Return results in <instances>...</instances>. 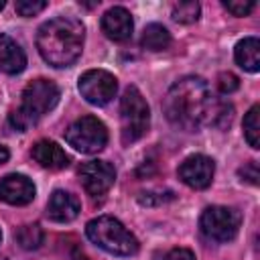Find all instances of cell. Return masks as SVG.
<instances>
[{
    "label": "cell",
    "instance_id": "obj_1",
    "mask_svg": "<svg viewBox=\"0 0 260 260\" xmlns=\"http://www.w3.org/2000/svg\"><path fill=\"white\" fill-rule=\"evenodd\" d=\"M162 106L171 124L183 130H197L203 124H211L217 102H213L201 77H183L171 85Z\"/></svg>",
    "mask_w": 260,
    "mask_h": 260
},
{
    "label": "cell",
    "instance_id": "obj_2",
    "mask_svg": "<svg viewBox=\"0 0 260 260\" xmlns=\"http://www.w3.org/2000/svg\"><path fill=\"white\" fill-rule=\"evenodd\" d=\"M85 28L73 16H57L41 24L37 32V49L53 67H69L83 49Z\"/></svg>",
    "mask_w": 260,
    "mask_h": 260
},
{
    "label": "cell",
    "instance_id": "obj_3",
    "mask_svg": "<svg viewBox=\"0 0 260 260\" xmlns=\"http://www.w3.org/2000/svg\"><path fill=\"white\" fill-rule=\"evenodd\" d=\"M85 234H87V238L95 246H100L108 254H114V256H132V254L138 252V240L116 217L102 215V217L91 219L85 225Z\"/></svg>",
    "mask_w": 260,
    "mask_h": 260
},
{
    "label": "cell",
    "instance_id": "obj_4",
    "mask_svg": "<svg viewBox=\"0 0 260 260\" xmlns=\"http://www.w3.org/2000/svg\"><path fill=\"white\" fill-rule=\"evenodd\" d=\"M120 122H122V140L124 144L136 142L142 138L150 124V110L138 87L130 85L124 89L120 100Z\"/></svg>",
    "mask_w": 260,
    "mask_h": 260
},
{
    "label": "cell",
    "instance_id": "obj_5",
    "mask_svg": "<svg viewBox=\"0 0 260 260\" xmlns=\"http://www.w3.org/2000/svg\"><path fill=\"white\" fill-rule=\"evenodd\" d=\"M65 140L83 154H95L108 144V128L95 116H83L65 130Z\"/></svg>",
    "mask_w": 260,
    "mask_h": 260
},
{
    "label": "cell",
    "instance_id": "obj_6",
    "mask_svg": "<svg viewBox=\"0 0 260 260\" xmlns=\"http://www.w3.org/2000/svg\"><path fill=\"white\" fill-rule=\"evenodd\" d=\"M242 223V215L234 207L211 205L201 213V232L213 242H230L236 238Z\"/></svg>",
    "mask_w": 260,
    "mask_h": 260
},
{
    "label": "cell",
    "instance_id": "obj_7",
    "mask_svg": "<svg viewBox=\"0 0 260 260\" xmlns=\"http://www.w3.org/2000/svg\"><path fill=\"white\" fill-rule=\"evenodd\" d=\"M59 95H61V91H59L55 81H51V79H35L22 89L20 110L24 114H28L37 122L41 116H45L47 112H51L57 106Z\"/></svg>",
    "mask_w": 260,
    "mask_h": 260
},
{
    "label": "cell",
    "instance_id": "obj_8",
    "mask_svg": "<svg viewBox=\"0 0 260 260\" xmlns=\"http://www.w3.org/2000/svg\"><path fill=\"white\" fill-rule=\"evenodd\" d=\"M118 91V81L110 71L89 69L79 77V93L93 106L108 104Z\"/></svg>",
    "mask_w": 260,
    "mask_h": 260
},
{
    "label": "cell",
    "instance_id": "obj_9",
    "mask_svg": "<svg viewBox=\"0 0 260 260\" xmlns=\"http://www.w3.org/2000/svg\"><path fill=\"white\" fill-rule=\"evenodd\" d=\"M77 175L89 195H104L116 181V171L106 160H87L79 167Z\"/></svg>",
    "mask_w": 260,
    "mask_h": 260
},
{
    "label": "cell",
    "instance_id": "obj_10",
    "mask_svg": "<svg viewBox=\"0 0 260 260\" xmlns=\"http://www.w3.org/2000/svg\"><path fill=\"white\" fill-rule=\"evenodd\" d=\"M215 165L205 154H191L179 165V179L191 189H205L211 185Z\"/></svg>",
    "mask_w": 260,
    "mask_h": 260
},
{
    "label": "cell",
    "instance_id": "obj_11",
    "mask_svg": "<svg viewBox=\"0 0 260 260\" xmlns=\"http://www.w3.org/2000/svg\"><path fill=\"white\" fill-rule=\"evenodd\" d=\"M35 183L26 175H6L0 181V199L10 205H26L35 199Z\"/></svg>",
    "mask_w": 260,
    "mask_h": 260
},
{
    "label": "cell",
    "instance_id": "obj_12",
    "mask_svg": "<svg viewBox=\"0 0 260 260\" xmlns=\"http://www.w3.org/2000/svg\"><path fill=\"white\" fill-rule=\"evenodd\" d=\"M132 28H134L132 16L122 6H114L102 16V30L112 41H118V43L120 41H128L132 37Z\"/></svg>",
    "mask_w": 260,
    "mask_h": 260
},
{
    "label": "cell",
    "instance_id": "obj_13",
    "mask_svg": "<svg viewBox=\"0 0 260 260\" xmlns=\"http://www.w3.org/2000/svg\"><path fill=\"white\" fill-rule=\"evenodd\" d=\"M79 213V201L75 195L67 193V191H53V195L49 197L47 203V217L59 223H67L71 219H75Z\"/></svg>",
    "mask_w": 260,
    "mask_h": 260
},
{
    "label": "cell",
    "instance_id": "obj_14",
    "mask_svg": "<svg viewBox=\"0 0 260 260\" xmlns=\"http://www.w3.org/2000/svg\"><path fill=\"white\" fill-rule=\"evenodd\" d=\"M30 154L41 167L51 169V171H61L69 165V154L53 140H39L32 146Z\"/></svg>",
    "mask_w": 260,
    "mask_h": 260
},
{
    "label": "cell",
    "instance_id": "obj_15",
    "mask_svg": "<svg viewBox=\"0 0 260 260\" xmlns=\"http://www.w3.org/2000/svg\"><path fill=\"white\" fill-rule=\"evenodd\" d=\"M24 65H26V55L20 49V45L10 37L0 35V73L16 75L24 69Z\"/></svg>",
    "mask_w": 260,
    "mask_h": 260
},
{
    "label": "cell",
    "instance_id": "obj_16",
    "mask_svg": "<svg viewBox=\"0 0 260 260\" xmlns=\"http://www.w3.org/2000/svg\"><path fill=\"white\" fill-rule=\"evenodd\" d=\"M234 57L242 69L256 73L260 69V41L256 37L242 39L234 49Z\"/></svg>",
    "mask_w": 260,
    "mask_h": 260
},
{
    "label": "cell",
    "instance_id": "obj_17",
    "mask_svg": "<svg viewBox=\"0 0 260 260\" xmlns=\"http://www.w3.org/2000/svg\"><path fill=\"white\" fill-rule=\"evenodd\" d=\"M140 45L148 51H165L171 45V35L162 24H148L142 30Z\"/></svg>",
    "mask_w": 260,
    "mask_h": 260
},
{
    "label": "cell",
    "instance_id": "obj_18",
    "mask_svg": "<svg viewBox=\"0 0 260 260\" xmlns=\"http://www.w3.org/2000/svg\"><path fill=\"white\" fill-rule=\"evenodd\" d=\"M260 108L252 106L244 116V136L252 148H260Z\"/></svg>",
    "mask_w": 260,
    "mask_h": 260
},
{
    "label": "cell",
    "instance_id": "obj_19",
    "mask_svg": "<svg viewBox=\"0 0 260 260\" xmlns=\"http://www.w3.org/2000/svg\"><path fill=\"white\" fill-rule=\"evenodd\" d=\"M43 238H45V234H43V230H41L39 223H26V225H22V228L16 232V240H18V244H20L24 250H35V248H39V246L43 244Z\"/></svg>",
    "mask_w": 260,
    "mask_h": 260
},
{
    "label": "cell",
    "instance_id": "obj_20",
    "mask_svg": "<svg viewBox=\"0 0 260 260\" xmlns=\"http://www.w3.org/2000/svg\"><path fill=\"white\" fill-rule=\"evenodd\" d=\"M199 4L189 0V2H177L173 4V18L181 24H191L199 18Z\"/></svg>",
    "mask_w": 260,
    "mask_h": 260
},
{
    "label": "cell",
    "instance_id": "obj_21",
    "mask_svg": "<svg viewBox=\"0 0 260 260\" xmlns=\"http://www.w3.org/2000/svg\"><path fill=\"white\" fill-rule=\"evenodd\" d=\"M14 8L20 16H35L47 8V2L45 0H18L14 4Z\"/></svg>",
    "mask_w": 260,
    "mask_h": 260
},
{
    "label": "cell",
    "instance_id": "obj_22",
    "mask_svg": "<svg viewBox=\"0 0 260 260\" xmlns=\"http://www.w3.org/2000/svg\"><path fill=\"white\" fill-rule=\"evenodd\" d=\"M223 6H225V10L232 12L234 16H246V14H250V12L254 10L256 2H254V0H230V2L225 0Z\"/></svg>",
    "mask_w": 260,
    "mask_h": 260
},
{
    "label": "cell",
    "instance_id": "obj_23",
    "mask_svg": "<svg viewBox=\"0 0 260 260\" xmlns=\"http://www.w3.org/2000/svg\"><path fill=\"white\" fill-rule=\"evenodd\" d=\"M217 87H219L221 93H232V91H236V89L240 87V79H238L234 73H230V71L219 73V77H217Z\"/></svg>",
    "mask_w": 260,
    "mask_h": 260
},
{
    "label": "cell",
    "instance_id": "obj_24",
    "mask_svg": "<svg viewBox=\"0 0 260 260\" xmlns=\"http://www.w3.org/2000/svg\"><path fill=\"white\" fill-rule=\"evenodd\" d=\"M240 175L248 181V183H252V185H258V177H260V173H258V165L252 160V162H248L244 169H240Z\"/></svg>",
    "mask_w": 260,
    "mask_h": 260
},
{
    "label": "cell",
    "instance_id": "obj_25",
    "mask_svg": "<svg viewBox=\"0 0 260 260\" xmlns=\"http://www.w3.org/2000/svg\"><path fill=\"white\" fill-rule=\"evenodd\" d=\"M167 260H195V254L187 248H175L167 254Z\"/></svg>",
    "mask_w": 260,
    "mask_h": 260
},
{
    "label": "cell",
    "instance_id": "obj_26",
    "mask_svg": "<svg viewBox=\"0 0 260 260\" xmlns=\"http://www.w3.org/2000/svg\"><path fill=\"white\" fill-rule=\"evenodd\" d=\"M8 156H10V152H8V148L0 144V165H4V162L8 160Z\"/></svg>",
    "mask_w": 260,
    "mask_h": 260
},
{
    "label": "cell",
    "instance_id": "obj_27",
    "mask_svg": "<svg viewBox=\"0 0 260 260\" xmlns=\"http://www.w3.org/2000/svg\"><path fill=\"white\" fill-rule=\"evenodd\" d=\"M2 8H4V2H2V0H0V10H2Z\"/></svg>",
    "mask_w": 260,
    "mask_h": 260
},
{
    "label": "cell",
    "instance_id": "obj_28",
    "mask_svg": "<svg viewBox=\"0 0 260 260\" xmlns=\"http://www.w3.org/2000/svg\"><path fill=\"white\" fill-rule=\"evenodd\" d=\"M0 240H2V232H0Z\"/></svg>",
    "mask_w": 260,
    "mask_h": 260
}]
</instances>
